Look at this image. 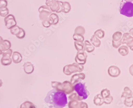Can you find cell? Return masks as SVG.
I'll list each match as a JSON object with an SVG mask.
<instances>
[{
	"mask_svg": "<svg viewBox=\"0 0 133 108\" xmlns=\"http://www.w3.org/2000/svg\"><path fill=\"white\" fill-rule=\"evenodd\" d=\"M132 37V35H131V34L130 33H124L122 35V39H121L122 44H123V45L126 44L128 40L130 38H131Z\"/></svg>",
	"mask_w": 133,
	"mask_h": 108,
	"instance_id": "26",
	"label": "cell"
},
{
	"mask_svg": "<svg viewBox=\"0 0 133 108\" xmlns=\"http://www.w3.org/2000/svg\"><path fill=\"white\" fill-rule=\"evenodd\" d=\"M73 39L75 41L82 42V43L84 41V37L83 35H80V34H73Z\"/></svg>",
	"mask_w": 133,
	"mask_h": 108,
	"instance_id": "29",
	"label": "cell"
},
{
	"mask_svg": "<svg viewBox=\"0 0 133 108\" xmlns=\"http://www.w3.org/2000/svg\"><path fill=\"white\" fill-rule=\"evenodd\" d=\"M44 101L50 108H63L68 104L65 93L55 89H52L48 92Z\"/></svg>",
	"mask_w": 133,
	"mask_h": 108,
	"instance_id": "1",
	"label": "cell"
},
{
	"mask_svg": "<svg viewBox=\"0 0 133 108\" xmlns=\"http://www.w3.org/2000/svg\"><path fill=\"white\" fill-rule=\"evenodd\" d=\"M112 46L115 49L119 48V47H120L121 45H122L121 40L119 41H117V42L112 41Z\"/></svg>",
	"mask_w": 133,
	"mask_h": 108,
	"instance_id": "38",
	"label": "cell"
},
{
	"mask_svg": "<svg viewBox=\"0 0 133 108\" xmlns=\"http://www.w3.org/2000/svg\"><path fill=\"white\" fill-rule=\"evenodd\" d=\"M8 3L6 0H0V8H6Z\"/></svg>",
	"mask_w": 133,
	"mask_h": 108,
	"instance_id": "37",
	"label": "cell"
},
{
	"mask_svg": "<svg viewBox=\"0 0 133 108\" xmlns=\"http://www.w3.org/2000/svg\"><path fill=\"white\" fill-rule=\"evenodd\" d=\"M129 33L131 34V35L133 36V28L129 30Z\"/></svg>",
	"mask_w": 133,
	"mask_h": 108,
	"instance_id": "40",
	"label": "cell"
},
{
	"mask_svg": "<svg viewBox=\"0 0 133 108\" xmlns=\"http://www.w3.org/2000/svg\"><path fill=\"white\" fill-rule=\"evenodd\" d=\"M20 108H37V107L32 103L27 101L21 105Z\"/></svg>",
	"mask_w": 133,
	"mask_h": 108,
	"instance_id": "22",
	"label": "cell"
},
{
	"mask_svg": "<svg viewBox=\"0 0 133 108\" xmlns=\"http://www.w3.org/2000/svg\"><path fill=\"white\" fill-rule=\"evenodd\" d=\"M5 26L9 29L16 26V20L15 17L12 14H9L4 18Z\"/></svg>",
	"mask_w": 133,
	"mask_h": 108,
	"instance_id": "9",
	"label": "cell"
},
{
	"mask_svg": "<svg viewBox=\"0 0 133 108\" xmlns=\"http://www.w3.org/2000/svg\"><path fill=\"white\" fill-rule=\"evenodd\" d=\"M69 99L70 100H77L78 101H82V100H83L82 98H81L76 93H72V94L69 97Z\"/></svg>",
	"mask_w": 133,
	"mask_h": 108,
	"instance_id": "30",
	"label": "cell"
},
{
	"mask_svg": "<svg viewBox=\"0 0 133 108\" xmlns=\"http://www.w3.org/2000/svg\"><path fill=\"white\" fill-rule=\"evenodd\" d=\"M13 50L11 49H10L6 51V52H4L2 55L3 58H10L13 54Z\"/></svg>",
	"mask_w": 133,
	"mask_h": 108,
	"instance_id": "34",
	"label": "cell"
},
{
	"mask_svg": "<svg viewBox=\"0 0 133 108\" xmlns=\"http://www.w3.org/2000/svg\"><path fill=\"white\" fill-rule=\"evenodd\" d=\"M101 94H102V97H103V98H107V97L109 95V91L107 89H104L102 91Z\"/></svg>",
	"mask_w": 133,
	"mask_h": 108,
	"instance_id": "39",
	"label": "cell"
},
{
	"mask_svg": "<svg viewBox=\"0 0 133 108\" xmlns=\"http://www.w3.org/2000/svg\"><path fill=\"white\" fill-rule=\"evenodd\" d=\"M62 12L67 14L69 13L71 10V6L69 2L62 1Z\"/></svg>",
	"mask_w": 133,
	"mask_h": 108,
	"instance_id": "16",
	"label": "cell"
},
{
	"mask_svg": "<svg viewBox=\"0 0 133 108\" xmlns=\"http://www.w3.org/2000/svg\"><path fill=\"white\" fill-rule=\"evenodd\" d=\"M119 12L128 17H133V0H122L119 7Z\"/></svg>",
	"mask_w": 133,
	"mask_h": 108,
	"instance_id": "3",
	"label": "cell"
},
{
	"mask_svg": "<svg viewBox=\"0 0 133 108\" xmlns=\"http://www.w3.org/2000/svg\"><path fill=\"white\" fill-rule=\"evenodd\" d=\"M74 89L82 100H85L87 99L90 95L87 87H86L85 83L79 82L77 83L74 85Z\"/></svg>",
	"mask_w": 133,
	"mask_h": 108,
	"instance_id": "5",
	"label": "cell"
},
{
	"mask_svg": "<svg viewBox=\"0 0 133 108\" xmlns=\"http://www.w3.org/2000/svg\"><path fill=\"white\" fill-rule=\"evenodd\" d=\"M42 24L44 27L48 28L53 25V23L51 20L49 18L48 20L42 21Z\"/></svg>",
	"mask_w": 133,
	"mask_h": 108,
	"instance_id": "33",
	"label": "cell"
},
{
	"mask_svg": "<svg viewBox=\"0 0 133 108\" xmlns=\"http://www.w3.org/2000/svg\"><path fill=\"white\" fill-rule=\"evenodd\" d=\"M9 11L7 7L0 8V16L2 17H6L9 15Z\"/></svg>",
	"mask_w": 133,
	"mask_h": 108,
	"instance_id": "31",
	"label": "cell"
},
{
	"mask_svg": "<svg viewBox=\"0 0 133 108\" xmlns=\"http://www.w3.org/2000/svg\"><path fill=\"white\" fill-rule=\"evenodd\" d=\"M85 78V75L83 73L75 74L72 76L71 78L70 82L73 85H75L77 83H79L81 80H84Z\"/></svg>",
	"mask_w": 133,
	"mask_h": 108,
	"instance_id": "11",
	"label": "cell"
},
{
	"mask_svg": "<svg viewBox=\"0 0 133 108\" xmlns=\"http://www.w3.org/2000/svg\"><path fill=\"white\" fill-rule=\"evenodd\" d=\"M85 33V29L84 28L81 26H79L76 27L75 29L74 34H80L84 35Z\"/></svg>",
	"mask_w": 133,
	"mask_h": 108,
	"instance_id": "24",
	"label": "cell"
},
{
	"mask_svg": "<svg viewBox=\"0 0 133 108\" xmlns=\"http://www.w3.org/2000/svg\"><path fill=\"white\" fill-rule=\"evenodd\" d=\"M38 11L39 18L42 21L49 19L50 15L52 14L51 10L46 5H43L40 7L38 9Z\"/></svg>",
	"mask_w": 133,
	"mask_h": 108,
	"instance_id": "7",
	"label": "cell"
},
{
	"mask_svg": "<svg viewBox=\"0 0 133 108\" xmlns=\"http://www.w3.org/2000/svg\"><path fill=\"white\" fill-rule=\"evenodd\" d=\"M23 70L26 74H30L34 72V66L31 62H26L23 65Z\"/></svg>",
	"mask_w": 133,
	"mask_h": 108,
	"instance_id": "13",
	"label": "cell"
},
{
	"mask_svg": "<svg viewBox=\"0 0 133 108\" xmlns=\"http://www.w3.org/2000/svg\"><path fill=\"white\" fill-rule=\"evenodd\" d=\"M25 30L23 28H21L20 32H19L18 35H16V37L19 39H23L25 37Z\"/></svg>",
	"mask_w": 133,
	"mask_h": 108,
	"instance_id": "35",
	"label": "cell"
},
{
	"mask_svg": "<svg viewBox=\"0 0 133 108\" xmlns=\"http://www.w3.org/2000/svg\"><path fill=\"white\" fill-rule=\"evenodd\" d=\"M84 69V66L80 65L76 63L68 64L65 66L63 68V72L66 75L69 76L73 73L82 71Z\"/></svg>",
	"mask_w": 133,
	"mask_h": 108,
	"instance_id": "4",
	"label": "cell"
},
{
	"mask_svg": "<svg viewBox=\"0 0 133 108\" xmlns=\"http://www.w3.org/2000/svg\"><path fill=\"white\" fill-rule=\"evenodd\" d=\"M11 44L8 40H4L2 42L0 43V55H2L4 52L10 49Z\"/></svg>",
	"mask_w": 133,
	"mask_h": 108,
	"instance_id": "12",
	"label": "cell"
},
{
	"mask_svg": "<svg viewBox=\"0 0 133 108\" xmlns=\"http://www.w3.org/2000/svg\"><path fill=\"white\" fill-rule=\"evenodd\" d=\"M61 1L58 0H46L45 4L53 12H62Z\"/></svg>",
	"mask_w": 133,
	"mask_h": 108,
	"instance_id": "6",
	"label": "cell"
},
{
	"mask_svg": "<svg viewBox=\"0 0 133 108\" xmlns=\"http://www.w3.org/2000/svg\"><path fill=\"white\" fill-rule=\"evenodd\" d=\"M23 57L21 54L18 52H14L12 55V60L15 64H19L22 62Z\"/></svg>",
	"mask_w": 133,
	"mask_h": 108,
	"instance_id": "15",
	"label": "cell"
},
{
	"mask_svg": "<svg viewBox=\"0 0 133 108\" xmlns=\"http://www.w3.org/2000/svg\"><path fill=\"white\" fill-rule=\"evenodd\" d=\"M49 18L51 20L53 25H56L59 21V18L58 15L55 13H52L50 16Z\"/></svg>",
	"mask_w": 133,
	"mask_h": 108,
	"instance_id": "21",
	"label": "cell"
},
{
	"mask_svg": "<svg viewBox=\"0 0 133 108\" xmlns=\"http://www.w3.org/2000/svg\"><path fill=\"white\" fill-rule=\"evenodd\" d=\"M69 108H88L87 103L83 101L79 102L78 101L70 100L68 103Z\"/></svg>",
	"mask_w": 133,
	"mask_h": 108,
	"instance_id": "10",
	"label": "cell"
},
{
	"mask_svg": "<svg viewBox=\"0 0 133 108\" xmlns=\"http://www.w3.org/2000/svg\"><path fill=\"white\" fill-rule=\"evenodd\" d=\"M20 29H21V28L19 27V26L17 25L15 27L10 29V33L12 35L16 36L19 33V32H20Z\"/></svg>",
	"mask_w": 133,
	"mask_h": 108,
	"instance_id": "32",
	"label": "cell"
},
{
	"mask_svg": "<svg viewBox=\"0 0 133 108\" xmlns=\"http://www.w3.org/2000/svg\"><path fill=\"white\" fill-rule=\"evenodd\" d=\"M108 74L109 75L112 77H117L120 73V70L119 68L115 66H111L108 69Z\"/></svg>",
	"mask_w": 133,
	"mask_h": 108,
	"instance_id": "14",
	"label": "cell"
},
{
	"mask_svg": "<svg viewBox=\"0 0 133 108\" xmlns=\"http://www.w3.org/2000/svg\"><path fill=\"white\" fill-rule=\"evenodd\" d=\"M127 46L130 48L131 50L133 51V37L130 38L127 41L126 43Z\"/></svg>",
	"mask_w": 133,
	"mask_h": 108,
	"instance_id": "36",
	"label": "cell"
},
{
	"mask_svg": "<svg viewBox=\"0 0 133 108\" xmlns=\"http://www.w3.org/2000/svg\"><path fill=\"white\" fill-rule=\"evenodd\" d=\"M3 40H4V39H3L2 37L0 36V43H1Z\"/></svg>",
	"mask_w": 133,
	"mask_h": 108,
	"instance_id": "42",
	"label": "cell"
},
{
	"mask_svg": "<svg viewBox=\"0 0 133 108\" xmlns=\"http://www.w3.org/2000/svg\"><path fill=\"white\" fill-rule=\"evenodd\" d=\"M90 43L94 47L98 48L101 46V41L94 35H92L91 38H90Z\"/></svg>",
	"mask_w": 133,
	"mask_h": 108,
	"instance_id": "18",
	"label": "cell"
},
{
	"mask_svg": "<svg viewBox=\"0 0 133 108\" xmlns=\"http://www.w3.org/2000/svg\"><path fill=\"white\" fill-rule=\"evenodd\" d=\"M3 84V83L2 81L0 79V87H1L2 86Z\"/></svg>",
	"mask_w": 133,
	"mask_h": 108,
	"instance_id": "41",
	"label": "cell"
},
{
	"mask_svg": "<svg viewBox=\"0 0 133 108\" xmlns=\"http://www.w3.org/2000/svg\"><path fill=\"white\" fill-rule=\"evenodd\" d=\"M122 37V34L121 32H116L112 35V41H114V42H117V41H119L121 40Z\"/></svg>",
	"mask_w": 133,
	"mask_h": 108,
	"instance_id": "23",
	"label": "cell"
},
{
	"mask_svg": "<svg viewBox=\"0 0 133 108\" xmlns=\"http://www.w3.org/2000/svg\"><path fill=\"white\" fill-rule=\"evenodd\" d=\"M94 35H95L96 37H97L98 39H102L105 37V33L104 31L102 30V29H99L94 32Z\"/></svg>",
	"mask_w": 133,
	"mask_h": 108,
	"instance_id": "25",
	"label": "cell"
},
{
	"mask_svg": "<svg viewBox=\"0 0 133 108\" xmlns=\"http://www.w3.org/2000/svg\"><path fill=\"white\" fill-rule=\"evenodd\" d=\"M118 52L121 55L123 56H125L129 53V49L128 47L126 45H122L119 47Z\"/></svg>",
	"mask_w": 133,
	"mask_h": 108,
	"instance_id": "17",
	"label": "cell"
},
{
	"mask_svg": "<svg viewBox=\"0 0 133 108\" xmlns=\"http://www.w3.org/2000/svg\"><path fill=\"white\" fill-rule=\"evenodd\" d=\"M1 62V64H2L3 65L6 66L10 65V64H11L12 62V58H2Z\"/></svg>",
	"mask_w": 133,
	"mask_h": 108,
	"instance_id": "28",
	"label": "cell"
},
{
	"mask_svg": "<svg viewBox=\"0 0 133 108\" xmlns=\"http://www.w3.org/2000/svg\"><path fill=\"white\" fill-rule=\"evenodd\" d=\"M84 45L85 49L88 53H91L95 50V47L88 40L84 41Z\"/></svg>",
	"mask_w": 133,
	"mask_h": 108,
	"instance_id": "20",
	"label": "cell"
},
{
	"mask_svg": "<svg viewBox=\"0 0 133 108\" xmlns=\"http://www.w3.org/2000/svg\"><path fill=\"white\" fill-rule=\"evenodd\" d=\"M74 45L75 49L78 52L79 51H85L86 50L84 44L82 42L75 41Z\"/></svg>",
	"mask_w": 133,
	"mask_h": 108,
	"instance_id": "19",
	"label": "cell"
},
{
	"mask_svg": "<svg viewBox=\"0 0 133 108\" xmlns=\"http://www.w3.org/2000/svg\"><path fill=\"white\" fill-rule=\"evenodd\" d=\"M88 55L84 51H79L77 52L76 55L75 57V61L76 63L80 65H83L85 64Z\"/></svg>",
	"mask_w": 133,
	"mask_h": 108,
	"instance_id": "8",
	"label": "cell"
},
{
	"mask_svg": "<svg viewBox=\"0 0 133 108\" xmlns=\"http://www.w3.org/2000/svg\"><path fill=\"white\" fill-rule=\"evenodd\" d=\"M52 87L54 89L63 92L65 94H70L74 92V86L69 81H65L63 83L52 81Z\"/></svg>",
	"mask_w": 133,
	"mask_h": 108,
	"instance_id": "2",
	"label": "cell"
},
{
	"mask_svg": "<svg viewBox=\"0 0 133 108\" xmlns=\"http://www.w3.org/2000/svg\"><path fill=\"white\" fill-rule=\"evenodd\" d=\"M94 103L97 106H101L103 103V101L100 95H97L94 97Z\"/></svg>",
	"mask_w": 133,
	"mask_h": 108,
	"instance_id": "27",
	"label": "cell"
}]
</instances>
